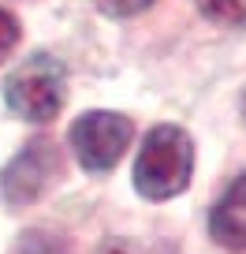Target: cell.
Returning <instances> with one entry per match:
<instances>
[{
    "mask_svg": "<svg viewBox=\"0 0 246 254\" xmlns=\"http://www.w3.org/2000/svg\"><path fill=\"white\" fill-rule=\"evenodd\" d=\"M67 97L64 64L49 53H34L26 64H19L4 82V101L26 124H49L60 116Z\"/></svg>",
    "mask_w": 246,
    "mask_h": 254,
    "instance_id": "obj_2",
    "label": "cell"
},
{
    "mask_svg": "<svg viewBox=\"0 0 246 254\" xmlns=\"http://www.w3.org/2000/svg\"><path fill=\"white\" fill-rule=\"evenodd\" d=\"M135 142V124L119 112H82L71 127V150L86 172H108Z\"/></svg>",
    "mask_w": 246,
    "mask_h": 254,
    "instance_id": "obj_3",
    "label": "cell"
},
{
    "mask_svg": "<svg viewBox=\"0 0 246 254\" xmlns=\"http://www.w3.org/2000/svg\"><path fill=\"white\" fill-rule=\"evenodd\" d=\"M194 172V142L175 124H157L146 131L135 161V187L149 202H168L187 190Z\"/></svg>",
    "mask_w": 246,
    "mask_h": 254,
    "instance_id": "obj_1",
    "label": "cell"
},
{
    "mask_svg": "<svg viewBox=\"0 0 246 254\" xmlns=\"http://www.w3.org/2000/svg\"><path fill=\"white\" fill-rule=\"evenodd\" d=\"M153 0H97V8L104 15H135V11H146Z\"/></svg>",
    "mask_w": 246,
    "mask_h": 254,
    "instance_id": "obj_8",
    "label": "cell"
},
{
    "mask_svg": "<svg viewBox=\"0 0 246 254\" xmlns=\"http://www.w3.org/2000/svg\"><path fill=\"white\" fill-rule=\"evenodd\" d=\"M209 236L228 251H246V172L228 187L209 217Z\"/></svg>",
    "mask_w": 246,
    "mask_h": 254,
    "instance_id": "obj_5",
    "label": "cell"
},
{
    "mask_svg": "<svg viewBox=\"0 0 246 254\" xmlns=\"http://www.w3.org/2000/svg\"><path fill=\"white\" fill-rule=\"evenodd\" d=\"M243 109H246V101H243Z\"/></svg>",
    "mask_w": 246,
    "mask_h": 254,
    "instance_id": "obj_10",
    "label": "cell"
},
{
    "mask_svg": "<svg viewBox=\"0 0 246 254\" xmlns=\"http://www.w3.org/2000/svg\"><path fill=\"white\" fill-rule=\"evenodd\" d=\"M101 254H138V251H135L131 243H123V239H116V243H108Z\"/></svg>",
    "mask_w": 246,
    "mask_h": 254,
    "instance_id": "obj_9",
    "label": "cell"
},
{
    "mask_svg": "<svg viewBox=\"0 0 246 254\" xmlns=\"http://www.w3.org/2000/svg\"><path fill=\"white\" fill-rule=\"evenodd\" d=\"M198 8L216 26H246V0H198Z\"/></svg>",
    "mask_w": 246,
    "mask_h": 254,
    "instance_id": "obj_6",
    "label": "cell"
},
{
    "mask_svg": "<svg viewBox=\"0 0 246 254\" xmlns=\"http://www.w3.org/2000/svg\"><path fill=\"white\" fill-rule=\"evenodd\" d=\"M60 150L49 138H34L19 150V157L0 172V198L11 206H26V202L41 198L56 180H60Z\"/></svg>",
    "mask_w": 246,
    "mask_h": 254,
    "instance_id": "obj_4",
    "label": "cell"
},
{
    "mask_svg": "<svg viewBox=\"0 0 246 254\" xmlns=\"http://www.w3.org/2000/svg\"><path fill=\"white\" fill-rule=\"evenodd\" d=\"M15 45H19V19L8 8H0V64L11 56Z\"/></svg>",
    "mask_w": 246,
    "mask_h": 254,
    "instance_id": "obj_7",
    "label": "cell"
}]
</instances>
